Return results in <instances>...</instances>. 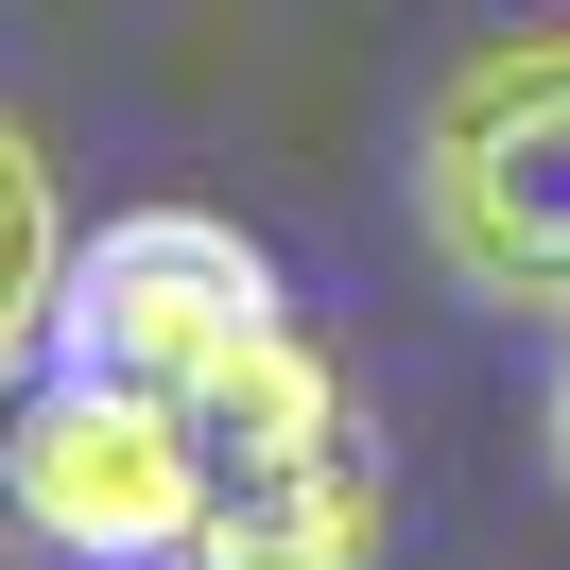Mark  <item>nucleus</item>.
I'll list each match as a JSON object with an SVG mask.
<instances>
[{
	"label": "nucleus",
	"mask_w": 570,
	"mask_h": 570,
	"mask_svg": "<svg viewBox=\"0 0 570 570\" xmlns=\"http://www.w3.org/2000/svg\"><path fill=\"white\" fill-rule=\"evenodd\" d=\"M52 277H70L52 156H36V121H0V381H18V346H52Z\"/></svg>",
	"instance_id": "nucleus-4"
},
{
	"label": "nucleus",
	"mask_w": 570,
	"mask_h": 570,
	"mask_svg": "<svg viewBox=\"0 0 570 570\" xmlns=\"http://www.w3.org/2000/svg\"><path fill=\"white\" fill-rule=\"evenodd\" d=\"M415 243L450 294L570 328V36H484L415 105Z\"/></svg>",
	"instance_id": "nucleus-1"
},
{
	"label": "nucleus",
	"mask_w": 570,
	"mask_h": 570,
	"mask_svg": "<svg viewBox=\"0 0 570 570\" xmlns=\"http://www.w3.org/2000/svg\"><path fill=\"white\" fill-rule=\"evenodd\" d=\"M277 328V259L208 208H121L105 243L52 277V363L70 381H121V397H190L208 363H243Z\"/></svg>",
	"instance_id": "nucleus-2"
},
{
	"label": "nucleus",
	"mask_w": 570,
	"mask_h": 570,
	"mask_svg": "<svg viewBox=\"0 0 570 570\" xmlns=\"http://www.w3.org/2000/svg\"><path fill=\"white\" fill-rule=\"evenodd\" d=\"M553 466H570V363H553Z\"/></svg>",
	"instance_id": "nucleus-5"
},
{
	"label": "nucleus",
	"mask_w": 570,
	"mask_h": 570,
	"mask_svg": "<svg viewBox=\"0 0 570 570\" xmlns=\"http://www.w3.org/2000/svg\"><path fill=\"white\" fill-rule=\"evenodd\" d=\"M0 535L70 570H156L190 553V432L174 397H121L52 363L36 397H0Z\"/></svg>",
	"instance_id": "nucleus-3"
}]
</instances>
